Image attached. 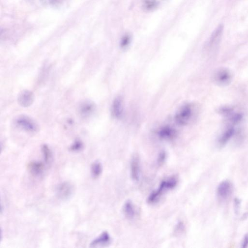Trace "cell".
Returning <instances> with one entry per match:
<instances>
[{
	"mask_svg": "<svg viewBox=\"0 0 248 248\" xmlns=\"http://www.w3.org/2000/svg\"><path fill=\"white\" fill-rule=\"evenodd\" d=\"M235 132V130L233 127H230L227 128L219 138L218 140V146L220 147H223L225 146L234 135Z\"/></svg>",
	"mask_w": 248,
	"mask_h": 248,
	"instance_id": "cell-14",
	"label": "cell"
},
{
	"mask_svg": "<svg viewBox=\"0 0 248 248\" xmlns=\"http://www.w3.org/2000/svg\"><path fill=\"white\" fill-rule=\"evenodd\" d=\"M34 95L29 90H24L18 96V101L19 105L23 107H28L33 104Z\"/></svg>",
	"mask_w": 248,
	"mask_h": 248,
	"instance_id": "cell-7",
	"label": "cell"
},
{
	"mask_svg": "<svg viewBox=\"0 0 248 248\" xmlns=\"http://www.w3.org/2000/svg\"><path fill=\"white\" fill-rule=\"evenodd\" d=\"M111 114L117 119H120L123 114V99L121 96L115 98L111 105Z\"/></svg>",
	"mask_w": 248,
	"mask_h": 248,
	"instance_id": "cell-9",
	"label": "cell"
},
{
	"mask_svg": "<svg viewBox=\"0 0 248 248\" xmlns=\"http://www.w3.org/2000/svg\"><path fill=\"white\" fill-rule=\"evenodd\" d=\"M233 192V185L228 180L222 181L217 189V195L219 200L224 201L227 200Z\"/></svg>",
	"mask_w": 248,
	"mask_h": 248,
	"instance_id": "cell-5",
	"label": "cell"
},
{
	"mask_svg": "<svg viewBox=\"0 0 248 248\" xmlns=\"http://www.w3.org/2000/svg\"><path fill=\"white\" fill-rule=\"evenodd\" d=\"M158 135L161 139L171 140L176 137L177 131L175 128L170 126H165L159 131Z\"/></svg>",
	"mask_w": 248,
	"mask_h": 248,
	"instance_id": "cell-12",
	"label": "cell"
},
{
	"mask_svg": "<svg viewBox=\"0 0 248 248\" xmlns=\"http://www.w3.org/2000/svg\"><path fill=\"white\" fill-rule=\"evenodd\" d=\"M144 7L146 10H151L157 7L158 2L156 0H145L143 3Z\"/></svg>",
	"mask_w": 248,
	"mask_h": 248,
	"instance_id": "cell-19",
	"label": "cell"
},
{
	"mask_svg": "<svg viewBox=\"0 0 248 248\" xmlns=\"http://www.w3.org/2000/svg\"><path fill=\"white\" fill-rule=\"evenodd\" d=\"M123 211L125 217L129 219H133L135 217L136 209L133 203L131 201H128L124 204Z\"/></svg>",
	"mask_w": 248,
	"mask_h": 248,
	"instance_id": "cell-15",
	"label": "cell"
},
{
	"mask_svg": "<svg viewBox=\"0 0 248 248\" xmlns=\"http://www.w3.org/2000/svg\"><path fill=\"white\" fill-rule=\"evenodd\" d=\"M28 168L30 172L35 176H40L44 172L45 164L41 161H33L28 164Z\"/></svg>",
	"mask_w": 248,
	"mask_h": 248,
	"instance_id": "cell-11",
	"label": "cell"
},
{
	"mask_svg": "<svg viewBox=\"0 0 248 248\" xmlns=\"http://www.w3.org/2000/svg\"><path fill=\"white\" fill-rule=\"evenodd\" d=\"M43 159L46 164H48L52 159V153L48 146L46 144H43L41 147Z\"/></svg>",
	"mask_w": 248,
	"mask_h": 248,
	"instance_id": "cell-18",
	"label": "cell"
},
{
	"mask_svg": "<svg viewBox=\"0 0 248 248\" xmlns=\"http://www.w3.org/2000/svg\"><path fill=\"white\" fill-rule=\"evenodd\" d=\"M84 147L83 143L80 140H76L70 148V150L72 152H78Z\"/></svg>",
	"mask_w": 248,
	"mask_h": 248,
	"instance_id": "cell-21",
	"label": "cell"
},
{
	"mask_svg": "<svg viewBox=\"0 0 248 248\" xmlns=\"http://www.w3.org/2000/svg\"><path fill=\"white\" fill-rule=\"evenodd\" d=\"M214 80L220 85L228 84L231 81L230 72L225 69L219 70L214 75Z\"/></svg>",
	"mask_w": 248,
	"mask_h": 248,
	"instance_id": "cell-8",
	"label": "cell"
},
{
	"mask_svg": "<svg viewBox=\"0 0 248 248\" xmlns=\"http://www.w3.org/2000/svg\"><path fill=\"white\" fill-rule=\"evenodd\" d=\"M111 241L110 235L106 231L102 232L97 238L94 239L90 244V247H96L109 244Z\"/></svg>",
	"mask_w": 248,
	"mask_h": 248,
	"instance_id": "cell-13",
	"label": "cell"
},
{
	"mask_svg": "<svg viewBox=\"0 0 248 248\" xmlns=\"http://www.w3.org/2000/svg\"><path fill=\"white\" fill-rule=\"evenodd\" d=\"M102 165L100 162L96 161L93 163L91 168V172L92 177L94 179L98 178L102 172Z\"/></svg>",
	"mask_w": 248,
	"mask_h": 248,
	"instance_id": "cell-17",
	"label": "cell"
},
{
	"mask_svg": "<svg viewBox=\"0 0 248 248\" xmlns=\"http://www.w3.org/2000/svg\"><path fill=\"white\" fill-rule=\"evenodd\" d=\"M223 30V26L220 25L213 32L209 40V44L211 46L216 45L220 40Z\"/></svg>",
	"mask_w": 248,
	"mask_h": 248,
	"instance_id": "cell-16",
	"label": "cell"
},
{
	"mask_svg": "<svg viewBox=\"0 0 248 248\" xmlns=\"http://www.w3.org/2000/svg\"><path fill=\"white\" fill-rule=\"evenodd\" d=\"M131 176L135 181L139 180L140 176V161L139 156L134 155L132 158L131 163Z\"/></svg>",
	"mask_w": 248,
	"mask_h": 248,
	"instance_id": "cell-10",
	"label": "cell"
},
{
	"mask_svg": "<svg viewBox=\"0 0 248 248\" xmlns=\"http://www.w3.org/2000/svg\"><path fill=\"white\" fill-rule=\"evenodd\" d=\"M74 188L73 185L69 182H63L59 184L56 189L57 197L62 200L69 199L73 194Z\"/></svg>",
	"mask_w": 248,
	"mask_h": 248,
	"instance_id": "cell-4",
	"label": "cell"
},
{
	"mask_svg": "<svg viewBox=\"0 0 248 248\" xmlns=\"http://www.w3.org/2000/svg\"><path fill=\"white\" fill-rule=\"evenodd\" d=\"M177 183L178 179L175 176L164 180L161 183L158 189L151 193L147 198V202L149 204H156L158 202L164 193L174 189Z\"/></svg>",
	"mask_w": 248,
	"mask_h": 248,
	"instance_id": "cell-1",
	"label": "cell"
},
{
	"mask_svg": "<svg viewBox=\"0 0 248 248\" xmlns=\"http://www.w3.org/2000/svg\"><path fill=\"white\" fill-rule=\"evenodd\" d=\"M96 106L94 103L90 100L81 102L78 106V112L82 117L87 118L94 113Z\"/></svg>",
	"mask_w": 248,
	"mask_h": 248,
	"instance_id": "cell-6",
	"label": "cell"
},
{
	"mask_svg": "<svg viewBox=\"0 0 248 248\" xmlns=\"http://www.w3.org/2000/svg\"><path fill=\"white\" fill-rule=\"evenodd\" d=\"M14 123L16 127L28 132L34 133L39 130L38 124L26 115L18 116L14 120Z\"/></svg>",
	"mask_w": 248,
	"mask_h": 248,
	"instance_id": "cell-3",
	"label": "cell"
},
{
	"mask_svg": "<svg viewBox=\"0 0 248 248\" xmlns=\"http://www.w3.org/2000/svg\"><path fill=\"white\" fill-rule=\"evenodd\" d=\"M131 37L128 34H126L122 38L120 41V46L122 49H125L131 43Z\"/></svg>",
	"mask_w": 248,
	"mask_h": 248,
	"instance_id": "cell-20",
	"label": "cell"
},
{
	"mask_svg": "<svg viewBox=\"0 0 248 248\" xmlns=\"http://www.w3.org/2000/svg\"><path fill=\"white\" fill-rule=\"evenodd\" d=\"M166 158V152H164V151H162L161 152H160V153L158 155V160H157V163H158V165L161 166L164 162Z\"/></svg>",
	"mask_w": 248,
	"mask_h": 248,
	"instance_id": "cell-22",
	"label": "cell"
},
{
	"mask_svg": "<svg viewBox=\"0 0 248 248\" xmlns=\"http://www.w3.org/2000/svg\"><path fill=\"white\" fill-rule=\"evenodd\" d=\"M242 248H247L248 246V234L245 235L243 238V240L242 241Z\"/></svg>",
	"mask_w": 248,
	"mask_h": 248,
	"instance_id": "cell-23",
	"label": "cell"
},
{
	"mask_svg": "<svg viewBox=\"0 0 248 248\" xmlns=\"http://www.w3.org/2000/svg\"><path fill=\"white\" fill-rule=\"evenodd\" d=\"M193 105L186 104L181 107L175 114V122L179 125H187L191 121L194 115Z\"/></svg>",
	"mask_w": 248,
	"mask_h": 248,
	"instance_id": "cell-2",
	"label": "cell"
}]
</instances>
